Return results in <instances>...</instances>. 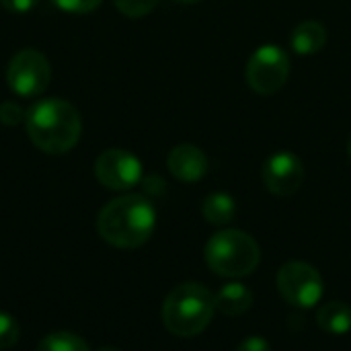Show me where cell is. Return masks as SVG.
<instances>
[{
    "mask_svg": "<svg viewBox=\"0 0 351 351\" xmlns=\"http://www.w3.org/2000/svg\"><path fill=\"white\" fill-rule=\"evenodd\" d=\"M317 323L329 335H346L351 331V308L346 302H327L319 308Z\"/></svg>",
    "mask_w": 351,
    "mask_h": 351,
    "instance_id": "4fadbf2b",
    "label": "cell"
},
{
    "mask_svg": "<svg viewBox=\"0 0 351 351\" xmlns=\"http://www.w3.org/2000/svg\"><path fill=\"white\" fill-rule=\"evenodd\" d=\"M237 351H271V346L263 339V337H259V335H253V337H247Z\"/></svg>",
    "mask_w": 351,
    "mask_h": 351,
    "instance_id": "44dd1931",
    "label": "cell"
},
{
    "mask_svg": "<svg viewBox=\"0 0 351 351\" xmlns=\"http://www.w3.org/2000/svg\"><path fill=\"white\" fill-rule=\"evenodd\" d=\"M97 181L113 191H125L142 181V162L123 148H109L95 160Z\"/></svg>",
    "mask_w": 351,
    "mask_h": 351,
    "instance_id": "ba28073f",
    "label": "cell"
},
{
    "mask_svg": "<svg viewBox=\"0 0 351 351\" xmlns=\"http://www.w3.org/2000/svg\"><path fill=\"white\" fill-rule=\"evenodd\" d=\"M0 4L12 14H27L39 4V0H0Z\"/></svg>",
    "mask_w": 351,
    "mask_h": 351,
    "instance_id": "ffe728a7",
    "label": "cell"
},
{
    "mask_svg": "<svg viewBox=\"0 0 351 351\" xmlns=\"http://www.w3.org/2000/svg\"><path fill=\"white\" fill-rule=\"evenodd\" d=\"M97 351H121V350H117V348H99Z\"/></svg>",
    "mask_w": 351,
    "mask_h": 351,
    "instance_id": "cb8c5ba5",
    "label": "cell"
},
{
    "mask_svg": "<svg viewBox=\"0 0 351 351\" xmlns=\"http://www.w3.org/2000/svg\"><path fill=\"white\" fill-rule=\"evenodd\" d=\"M278 290L288 304L296 308H313L323 298V278L313 265L290 261L282 265L278 274Z\"/></svg>",
    "mask_w": 351,
    "mask_h": 351,
    "instance_id": "52a82bcc",
    "label": "cell"
},
{
    "mask_svg": "<svg viewBox=\"0 0 351 351\" xmlns=\"http://www.w3.org/2000/svg\"><path fill=\"white\" fill-rule=\"evenodd\" d=\"M216 300V311H220L226 317H241L245 315L251 306H253V292L239 282L226 284L224 288H220V292L214 296Z\"/></svg>",
    "mask_w": 351,
    "mask_h": 351,
    "instance_id": "7c38bea8",
    "label": "cell"
},
{
    "mask_svg": "<svg viewBox=\"0 0 351 351\" xmlns=\"http://www.w3.org/2000/svg\"><path fill=\"white\" fill-rule=\"evenodd\" d=\"M144 187L150 195H160L165 191V181L160 177H148L144 181Z\"/></svg>",
    "mask_w": 351,
    "mask_h": 351,
    "instance_id": "7402d4cb",
    "label": "cell"
},
{
    "mask_svg": "<svg viewBox=\"0 0 351 351\" xmlns=\"http://www.w3.org/2000/svg\"><path fill=\"white\" fill-rule=\"evenodd\" d=\"M25 121V111L19 103L14 101H4L0 103V123L4 125H16Z\"/></svg>",
    "mask_w": 351,
    "mask_h": 351,
    "instance_id": "d6986e66",
    "label": "cell"
},
{
    "mask_svg": "<svg viewBox=\"0 0 351 351\" xmlns=\"http://www.w3.org/2000/svg\"><path fill=\"white\" fill-rule=\"evenodd\" d=\"M51 78V66L49 60L33 47H25L16 51L6 68V82L8 88L25 99L39 97Z\"/></svg>",
    "mask_w": 351,
    "mask_h": 351,
    "instance_id": "5b68a950",
    "label": "cell"
},
{
    "mask_svg": "<svg viewBox=\"0 0 351 351\" xmlns=\"http://www.w3.org/2000/svg\"><path fill=\"white\" fill-rule=\"evenodd\" d=\"M216 313L214 294L195 282L177 286L162 304V323L175 337H195L208 329Z\"/></svg>",
    "mask_w": 351,
    "mask_h": 351,
    "instance_id": "3957f363",
    "label": "cell"
},
{
    "mask_svg": "<svg viewBox=\"0 0 351 351\" xmlns=\"http://www.w3.org/2000/svg\"><path fill=\"white\" fill-rule=\"evenodd\" d=\"M25 130L41 152L66 154L80 140L82 119L72 103L49 97L33 103L25 111Z\"/></svg>",
    "mask_w": 351,
    "mask_h": 351,
    "instance_id": "7a4b0ae2",
    "label": "cell"
},
{
    "mask_svg": "<svg viewBox=\"0 0 351 351\" xmlns=\"http://www.w3.org/2000/svg\"><path fill=\"white\" fill-rule=\"evenodd\" d=\"M167 167L175 179L183 183H197L208 175L210 160L195 144H179L169 152Z\"/></svg>",
    "mask_w": 351,
    "mask_h": 351,
    "instance_id": "30bf717a",
    "label": "cell"
},
{
    "mask_svg": "<svg viewBox=\"0 0 351 351\" xmlns=\"http://www.w3.org/2000/svg\"><path fill=\"white\" fill-rule=\"evenodd\" d=\"M60 10L70 14H86L101 6L103 0H51Z\"/></svg>",
    "mask_w": 351,
    "mask_h": 351,
    "instance_id": "ac0fdd59",
    "label": "cell"
},
{
    "mask_svg": "<svg viewBox=\"0 0 351 351\" xmlns=\"http://www.w3.org/2000/svg\"><path fill=\"white\" fill-rule=\"evenodd\" d=\"M175 2H181V4H195V2H199V0H175Z\"/></svg>",
    "mask_w": 351,
    "mask_h": 351,
    "instance_id": "603a6c76",
    "label": "cell"
},
{
    "mask_svg": "<svg viewBox=\"0 0 351 351\" xmlns=\"http://www.w3.org/2000/svg\"><path fill=\"white\" fill-rule=\"evenodd\" d=\"M37 351H90L88 346L74 333L58 331L43 337L37 346Z\"/></svg>",
    "mask_w": 351,
    "mask_h": 351,
    "instance_id": "9a60e30c",
    "label": "cell"
},
{
    "mask_svg": "<svg viewBox=\"0 0 351 351\" xmlns=\"http://www.w3.org/2000/svg\"><path fill=\"white\" fill-rule=\"evenodd\" d=\"M247 82L257 95L278 93L290 76V56L274 43L261 45L247 62Z\"/></svg>",
    "mask_w": 351,
    "mask_h": 351,
    "instance_id": "8992f818",
    "label": "cell"
},
{
    "mask_svg": "<svg viewBox=\"0 0 351 351\" xmlns=\"http://www.w3.org/2000/svg\"><path fill=\"white\" fill-rule=\"evenodd\" d=\"M202 214H204V218L210 224H214V226H226L237 216V204H234L232 195H228L224 191H216V193H210L204 199Z\"/></svg>",
    "mask_w": 351,
    "mask_h": 351,
    "instance_id": "5bb4252c",
    "label": "cell"
},
{
    "mask_svg": "<svg viewBox=\"0 0 351 351\" xmlns=\"http://www.w3.org/2000/svg\"><path fill=\"white\" fill-rule=\"evenodd\" d=\"M348 154H350V158H351V136H350V140H348Z\"/></svg>",
    "mask_w": 351,
    "mask_h": 351,
    "instance_id": "d4e9b609",
    "label": "cell"
},
{
    "mask_svg": "<svg viewBox=\"0 0 351 351\" xmlns=\"http://www.w3.org/2000/svg\"><path fill=\"white\" fill-rule=\"evenodd\" d=\"M156 210L152 202L138 193L111 199L97 216L99 237L117 249H138L152 237Z\"/></svg>",
    "mask_w": 351,
    "mask_h": 351,
    "instance_id": "6da1fadb",
    "label": "cell"
},
{
    "mask_svg": "<svg viewBox=\"0 0 351 351\" xmlns=\"http://www.w3.org/2000/svg\"><path fill=\"white\" fill-rule=\"evenodd\" d=\"M327 43V29L319 21H304L300 23L290 37V45L300 56L319 53Z\"/></svg>",
    "mask_w": 351,
    "mask_h": 351,
    "instance_id": "8fae6325",
    "label": "cell"
},
{
    "mask_svg": "<svg viewBox=\"0 0 351 351\" xmlns=\"http://www.w3.org/2000/svg\"><path fill=\"white\" fill-rule=\"evenodd\" d=\"M113 4L117 6V10L130 19H140L146 16L148 12L154 10V6L158 4V0H113Z\"/></svg>",
    "mask_w": 351,
    "mask_h": 351,
    "instance_id": "2e32d148",
    "label": "cell"
},
{
    "mask_svg": "<svg viewBox=\"0 0 351 351\" xmlns=\"http://www.w3.org/2000/svg\"><path fill=\"white\" fill-rule=\"evenodd\" d=\"M263 183L274 195H294L304 183L302 160L292 152H276L263 165Z\"/></svg>",
    "mask_w": 351,
    "mask_h": 351,
    "instance_id": "9c48e42d",
    "label": "cell"
},
{
    "mask_svg": "<svg viewBox=\"0 0 351 351\" xmlns=\"http://www.w3.org/2000/svg\"><path fill=\"white\" fill-rule=\"evenodd\" d=\"M261 261V249L257 241L237 228L216 232L206 245L208 267L222 278H245L251 276Z\"/></svg>",
    "mask_w": 351,
    "mask_h": 351,
    "instance_id": "277c9868",
    "label": "cell"
},
{
    "mask_svg": "<svg viewBox=\"0 0 351 351\" xmlns=\"http://www.w3.org/2000/svg\"><path fill=\"white\" fill-rule=\"evenodd\" d=\"M19 341V325L16 321L0 311V350H10Z\"/></svg>",
    "mask_w": 351,
    "mask_h": 351,
    "instance_id": "e0dca14e",
    "label": "cell"
}]
</instances>
